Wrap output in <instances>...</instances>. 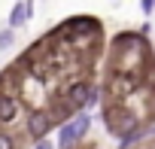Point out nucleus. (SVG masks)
<instances>
[{"mask_svg": "<svg viewBox=\"0 0 155 149\" xmlns=\"http://www.w3.org/2000/svg\"><path fill=\"white\" fill-rule=\"evenodd\" d=\"M88 128H91V116H85V113L70 116V119L61 125V131H58V146H61V149H76V146L85 140Z\"/></svg>", "mask_w": 155, "mask_h": 149, "instance_id": "nucleus-1", "label": "nucleus"}, {"mask_svg": "<svg viewBox=\"0 0 155 149\" xmlns=\"http://www.w3.org/2000/svg\"><path fill=\"white\" fill-rule=\"evenodd\" d=\"M104 122H107V131H110L113 137H128V134H134V131L140 128V119H137L134 113H128L122 104H116V107H107V113H104Z\"/></svg>", "mask_w": 155, "mask_h": 149, "instance_id": "nucleus-2", "label": "nucleus"}, {"mask_svg": "<svg viewBox=\"0 0 155 149\" xmlns=\"http://www.w3.org/2000/svg\"><path fill=\"white\" fill-rule=\"evenodd\" d=\"M67 104L73 107V113L76 110H85V107H94L97 104V85L94 82H88V79H79V82H73L70 88H67Z\"/></svg>", "mask_w": 155, "mask_h": 149, "instance_id": "nucleus-3", "label": "nucleus"}, {"mask_svg": "<svg viewBox=\"0 0 155 149\" xmlns=\"http://www.w3.org/2000/svg\"><path fill=\"white\" fill-rule=\"evenodd\" d=\"M55 125H58V119L52 116V110H37V113H31V119H28V134H31L34 140H43Z\"/></svg>", "mask_w": 155, "mask_h": 149, "instance_id": "nucleus-4", "label": "nucleus"}, {"mask_svg": "<svg viewBox=\"0 0 155 149\" xmlns=\"http://www.w3.org/2000/svg\"><path fill=\"white\" fill-rule=\"evenodd\" d=\"M15 116H18V98H15V94H6V91H0V125L15 122Z\"/></svg>", "mask_w": 155, "mask_h": 149, "instance_id": "nucleus-5", "label": "nucleus"}, {"mask_svg": "<svg viewBox=\"0 0 155 149\" xmlns=\"http://www.w3.org/2000/svg\"><path fill=\"white\" fill-rule=\"evenodd\" d=\"M28 18H31L28 0H15V3H12V9H9V18H6V25H9V28H25V25H28Z\"/></svg>", "mask_w": 155, "mask_h": 149, "instance_id": "nucleus-6", "label": "nucleus"}, {"mask_svg": "<svg viewBox=\"0 0 155 149\" xmlns=\"http://www.w3.org/2000/svg\"><path fill=\"white\" fill-rule=\"evenodd\" d=\"M15 46V28H3L0 31V52H6Z\"/></svg>", "mask_w": 155, "mask_h": 149, "instance_id": "nucleus-7", "label": "nucleus"}, {"mask_svg": "<svg viewBox=\"0 0 155 149\" xmlns=\"http://www.w3.org/2000/svg\"><path fill=\"white\" fill-rule=\"evenodd\" d=\"M0 149H15V140L9 134H3V131H0Z\"/></svg>", "mask_w": 155, "mask_h": 149, "instance_id": "nucleus-8", "label": "nucleus"}, {"mask_svg": "<svg viewBox=\"0 0 155 149\" xmlns=\"http://www.w3.org/2000/svg\"><path fill=\"white\" fill-rule=\"evenodd\" d=\"M140 9H143L146 15H152V12H155V0H140Z\"/></svg>", "mask_w": 155, "mask_h": 149, "instance_id": "nucleus-9", "label": "nucleus"}, {"mask_svg": "<svg viewBox=\"0 0 155 149\" xmlns=\"http://www.w3.org/2000/svg\"><path fill=\"white\" fill-rule=\"evenodd\" d=\"M37 149H55V146H52V143L43 137V140H37Z\"/></svg>", "mask_w": 155, "mask_h": 149, "instance_id": "nucleus-10", "label": "nucleus"}, {"mask_svg": "<svg viewBox=\"0 0 155 149\" xmlns=\"http://www.w3.org/2000/svg\"><path fill=\"white\" fill-rule=\"evenodd\" d=\"M0 79H3V73H0Z\"/></svg>", "mask_w": 155, "mask_h": 149, "instance_id": "nucleus-11", "label": "nucleus"}]
</instances>
